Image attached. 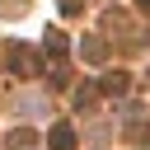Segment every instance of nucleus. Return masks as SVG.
<instances>
[{
  "label": "nucleus",
  "instance_id": "f257e3e1",
  "mask_svg": "<svg viewBox=\"0 0 150 150\" xmlns=\"http://www.w3.org/2000/svg\"><path fill=\"white\" fill-rule=\"evenodd\" d=\"M9 70H14L19 80L38 75V52H33L28 42H14V47H9Z\"/></svg>",
  "mask_w": 150,
  "mask_h": 150
},
{
  "label": "nucleus",
  "instance_id": "f03ea898",
  "mask_svg": "<svg viewBox=\"0 0 150 150\" xmlns=\"http://www.w3.org/2000/svg\"><path fill=\"white\" fill-rule=\"evenodd\" d=\"M47 145H52V150H75V127H70V122H56V127L47 131Z\"/></svg>",
  "mask_w": 150,
  "mask_h": 150
},
{
  "label": "nucleus",
  "instance_id": "7ed1b4c3",
  "mask_svg": "<svg viewBox=\"0 0 150 150\" xmlns=\"http://www.w3.org/2000/svg\"><path fill=\"white\" fill-rule=\"evenodd\" d=\"M127 84H131V80H127V70H108V75L98 80V89H103V94H127Z\"/></svg>",
  "mask_w": 150,
  "mask_h": 150
},
{
  "label": "nucleus",
  "instance_id": "20e7f679",
  "mask_svg": "<svg viewBox=\"0 0 150 150\" xmlns=\"http://www.w3.org/2000/svg\"><path fill=\"white\" fill-rule=\"evenodd\" d=\"M47 52H52V56H56V61H61V56H66V38H61V33H56V28H52V33H47Z\"/></svg>",
  "mask_w": 150,
  "mask_h": 150
},
{
  "label": "nucleus",
  "instance_id": "39448f33",
  "mask_svg": "<svg viewBox=\"0 0 150 150\" xmlns=\"http://www.w3.org/2000/svg\"><path fill=\"white\" fill-rule=\"evenodd\" d=\"M84 56H89V61H94V66H98V61H103V56H108V47H103V42H98V38H89V42H84Z\"/></svg>",
  "mask_w": 150,
  "mask_h": 150
},
{
  "label": "nucleus",
  "instance_id": "423d86ee",
  "mask_svg": "<svg viewBox=\"0 0 150 150\" xmlns=\"http://www.w3.org/2000/svg\"><path fill=\"white\" fill-rule=\"evenodd\" d=\"M94 98H98V84H84V89H80V98H75V103H80V108H89V103H94Z\"/></svg>",
  "mask_w": 150,
  "mask_h": 150
},
{
  "label": "nucleus",
  "instance_id": "0eeeda50",
  "mask_svg": "<svg viewBox=\"0 0 150 150\" xmlns=\"http://www.w3.org/2000/svg\"><path fill=\"white\" fill-rule=\"evenodd\" d=\"M5 141H9V145H33V141H38V136H33V131H9V136H5Z\"/></svg>",
  "mask_w": 150,
  "mask_h": 150
},
{
  "label": "nucleus",
  "instance_id": "6e6552de",
  "mask_svg": "<svg viewBox=\"0 0 150 150\" xmlns=\"http://www.w3.org/2000/svg\"><path fill=\"white\" fill-rule=\"evenodd\" d=\"M136 5H141V9H145V14H150V0H136Z\"/></svg>",
  "mask_w": 150,
  "mask_h": 150
}]
</instances>
